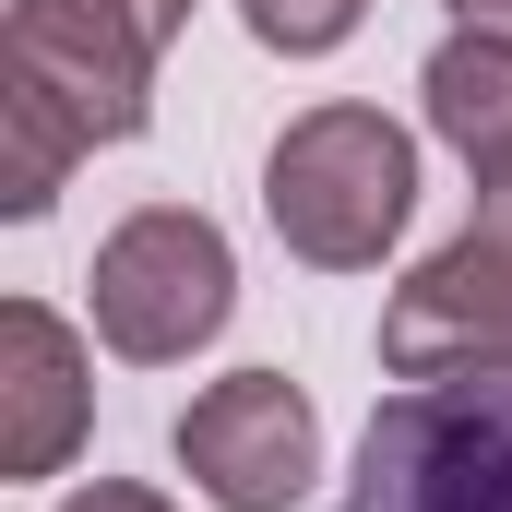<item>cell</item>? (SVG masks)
Returning <instances> with one entry per match:
<instances>
[{
    "label": "cell",
    "mask_w": 512,
    "mask_h": 512,
    "mask_svg": "<svg viewBox=\"0 0 512 512\" xmlns=\"http://www.w3.org/2000/svg\"><path fill=\"white\" fill-rule=\"evenodd\" d=\"M96 429V382H84V334L48 298L0 310V477H60Z\"/></svg>",
    "instance_id": "cell-7"
},
{
    "label": "cell",
    "mask_w": 512,
    "mask_h": 512,
    "mask_svg": "<svg viewBox=\"0 0 512 512\" xmlns=\"http://www.w3.org/2000/svg\"><path fill=\"white\" fill-rule=\"evenodd\" d=\"M477 227H501V239H512V179L489 191V203H477Z\"/></svg>",
    "instance_id": "cell-12"
},
{
    "label": "cell",
    "mask_w": 512,
    "mask_h": 512,
    "mask_svg": "<svg viewBox=\"0 0 512 512\" xmlns=\"http://www.w3.org/2000/svg\"><path fill=\"white\" fill-rule=\"evenodd\" d=\"M453 24H489V36H512V0H453Z\"/></svg>",
    "instance_id": "cell-11"
},
{
    "label": "cell",
    "mask_w": 512,
    "mask_h": 512,
    "mask_svg": "<svg viewBox=\"0 0 512 512\" xmlns=\"http://www.w3.org/2000/svg\"><path fill=\"white\" fill-rule=\"evenodd\" d=\"M227 310H239V262H227V227H215V215L143 203V215H120V227L96 239V334H108L120 358L167 370V358L215 346Z\"/></svg>",
    "instance_id": "cell-4"
},
{
    "label": "cell",
    "mask_w": 512,
    "mask_h": 512,
    "mask_svg": "<svg viewBox=\"0 0 512 512\" xmlns=\"http://www.w3.org/2000/svg\"><path fill=\"white\" fill-rule=\"evenodd\" d=\"M60 512H179V501H155V489H131V477H96V489H72Z\"/></svg>",
    "instance_id": "cell-10"
},
{
    "label": "cell",
    "mask_w": 512,
    "mask_h": 512,
    "mask_svg": "<svg viewBox=\"0 0 512 512\" xmlns=\"http://www.w3.org/2000/svg\"><path fill=\"white\" fill-rule=\"evenodd\" d=\"M382 370L393 382H489L512 370V239L465 227L393 286L382 310Z\"/></svg>",
    "instance_id": "cell-5"
},
{
    "label": "cell",
    "mask_w": 512,
    "mask_h": 512,
    "mask_svg": "<svg viewBox=\"0 0 512 512\" xmlns=\"http://www.w3.org/2000/svg\"><path fill=\"white\" fill-rule=\"evenodd\" d=\"M334 512H512V370L382 393Z\"/></svg>",
    "instance_id": "cell-2"
},
{
    "label": "cell",
    "mask_w": 512,
    "mask_h": 512,
    "mask_svg": "<svg viewBox=\"0 0 512 512\" xmlns=\"http://www.w3.org/2000/svg\"><path fill=\"white\" fill-rule=\"evenodd\" d=\"M262 215L274 239L322 274H370L417 215V143L382 108H310L262 155Z\"/></svg>",
    "instance_id": "cell-1"
},
{
    "label": "cell",
    "mask_w": 512,
    "mask_h": 512,
    "mask_svg": "<svg viewBox=\"0 0 512 512\" xmlns=\"http://www.w3.org/2000/svg\"><path fill=\"white\" fill-rule=\"evenodd\" d=\"M417 96H429V131L477 167V191H501V179H512V36L453 24V36L429 48Z\"/></svg>",
    "instance_id": "cell-8"
},
{
    "label": "cell",
    "mask_w": 512,
    "mask_h": 512,
    "mask_svg": "<svg viewBox=\"0 0 512 512\" xmlns=\"http://www.w3.org/2000/svg\"><path fill=\"white\" fill-rule=\"evenodd\" d=\"M191 24V0H12L0 84H36L84 143H131L155 120V60Z\"/></svg>",
    "instance_id": "cell-3"
},
{
    "label": "cell",
    "mask_w": 512,
    "mask_h": 512,
    "mask_svg": "<svg viewBox=\"0 0 512 512\" xmlns=\"http://www.w3.org/2000/svg\"><path fill=\"white\" fill-rule=\"evenodd\" d=\"M179 465L215 512H286L322 477V417L286 370H227L215 393H191L179 417Z\"/></svg>",
    "instance_id": "cell-6"
},
{
    "label": "cell",
    "mask_w": 512,
    "mask_h": 512,
    "mask_svg": "<svg viewBox=\"0 0 512 512\" xmlns=\"http://www.w3.org/2000/svg\"><path fill=\"white\" fill-rule=\"evenodd\" d=\"M251 12V36L262 48H286V60H322V48H346L358 36V12L370 0H239Z\"/></svg>",
    "instance_id": "cell-9"
}]
</instances>
